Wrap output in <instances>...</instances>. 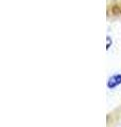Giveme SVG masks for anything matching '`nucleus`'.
Instances as JSON below:
<instances>
[{
  "label": "nucleus",
  "mask_w": 121,
  "mask_h": 127,
  "mask_svg": "<svg viewBox=\"0 0 121 127\" xmlns=\"http://www.w3.org/2000/svg\"><path fill=\"white\" fill-rule=\"evenodd\" d=\"M119 84H121V74H117L112 76L110 79H108V83H107V87L108 88H115Z\"/></svg>",
  "instance_id": "nucleus-1"
}]
</instances>
